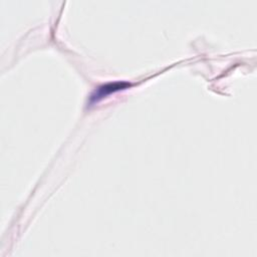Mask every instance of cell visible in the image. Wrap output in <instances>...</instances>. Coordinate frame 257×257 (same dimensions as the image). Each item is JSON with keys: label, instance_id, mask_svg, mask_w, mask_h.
<instances>
[{"label": "cell", "instance_id": "cell-1", "mask_svg": "<svg viewBox=\"0 0 257 257\" xmlns=\"http://www.w3.org/2000/svg\"><path fill=\"white\" fill-rule=\"evenodd\" d=\"M131 83L126 82V81H114V82H107L105 84H102L100 86H98L93 93L90 95L89 98V103H95L98 100L108 96L109 94L119 91L121 89H125L127 87H130Z\"/></svg>", "mask_w": 257, "mask_h": 257}]
</instances>
